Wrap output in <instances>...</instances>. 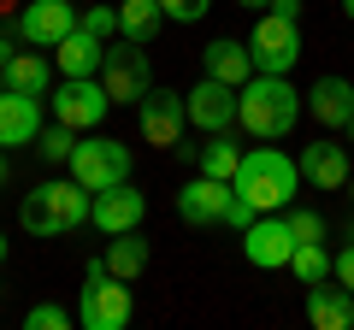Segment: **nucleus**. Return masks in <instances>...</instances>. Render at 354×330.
<instances>
[{
	"instance_id": "obj_26",
	"label": "nucleus",
	"mask_w": 354,
	"mask_h": 330,
	"mask_svg": "<svg viewBox=\"0 0 354 330\" xmlns=\"http://www.w3.org/2000/svg\"><path fill=\"white\" fill-rule=\"evenodd\" d=\"M71 148H77V130L59 124V118H53V124L36 136V153H41L48 165H71Z\"/></svg>"
},
{
	"instance_id": "obj_40",
	"label": "nucleus",
	"mask_w": 354,
	"mask_h": 330,
	"mask_svg": "<svg viewBox=\"0 0 354 330\" xmlns=\"http://www.w3.org/2000/svg\"><path fill=\"white\" fill-rule=\"evenodd\" d=\"M0 89H6V71H0Z\"/></svg>"
},
{
	"instance_id": "obj_22",
	"label": "nucleus",
	"mask_w": 354,
	"mask_h": 330,
	"mask_svg": "<svg viewBox=\"0 0 354 330\" xmlns=\"http://www.w3.org/2000/svg\"><path fill=\"white\" fill-rule=\"evenodd\" d=\"M160 24H165L160 0H118V36L124 41H142V48H148V41L160 36Z\"/></svg>"
},
{
	"instance_id": "obj_41",
	"label": "nucleus",
	"mask_w": 354,
	"mask_h": 330,
	"mask_svg": "<svg viewBox=\"0 0 354 330\" xmlns=\"http://www.w3.org/2000/svg\"><path fill=\"white\" fill-rule=\"evenodd\" d=\"M348 242H354V224H348Z\"/></svg>"
},
{
	"instance_id": "obj_1",
	"label": "nucleus",
	"mask_w": 354,
	"mask_h": 330,
	"mask_svg": "<svg viewBox=\"0 0 354 330\" xmlns=\"http://www.w3.org/2000/svg\"><path fill=\"white\" fill-rule=\"evenodd\" d=\"M301 106H307V95H295L290 77L260 71V77H248L236 89V124L248 130L254 142H283L295 130V118H301Z\"/></svg>"
},
{
	"instance_id": "obj_12",
	"label": "nucleus",
	"mask_w": 354,
	"mask_h": 330,
	"mask_svg": "<svg viewBox=\"0 0 354 330\" xmlns=\"http://www.w3.org/2000/svg\"><path fill=\"white\" fill-rule=\"evenodd\" d=\"M142 213H148V195H142L136 183H113V189L95 195V206H88V224L101 230V236H124V230L142 224Z\"/></svg>"
},
{
	"instance_id": "obj_20",
	"label": "nucleus",
	"mask_w": 354,
	"mask_h": 330,
	"mask_svg": "<svg viewBox=\"0 0 354 330\" xmlns=\"http://www.w3.org/2000/svg\"><path fill=\"white\" fill-rule=\"evenodd\" d=\"M53 53H59V77H101L106 41H101V36H88V30L77 24V30H71V36H65Z\"/></svg>"
},
{
	"instance_id": "obj_16",
	"label": "nucleus",
	"mask_w": 354,
	"mask_h": 330,
	"mask_svg": "<svg viewBox=\"0 0 354 330\" xmlns=\"http://www.w3.org/2000/svg\"><path fill=\"white\" fill-rule=\"evenodd\" d=\"M41 136V101L18 89H0V148H24Z\"/></svg>"
},
{
	"instance_id": "obj_18",
	"label": "nucleus",
	"mask_w": 354,
	"mask_h": 330,
	"mask_svg": "<svg viewBox=\"0 0 354 330\" xmlns=\"http://www.w3.org/2000/svg\"><path fill=\"white\" fill-rule=\"evenodd\" d=\"M307 113H313L325 130H348V118H354V83H348V77H319L313 89H307Z\"/></svg>"
},
{
	"instance_id": "obj_35",
	"label": "nucleus",
	"mask_w": 354,
	"mask_h": 330,
	"mask_svg": "<svg viewBox=\"0 0 354 330\" xmlns=\"http://www.w3.org/2000/svg\"><path fill=\"white\" fill-rule=\"evenodd\" d=\"M0 189H6V159H0Z\"/></svg>"
},
{
	"instance_id": "obj_32",
	"label": "nucleus",
	"mask_w": 354,
	"mask_h": 330,
	"mask_svg": "<svg viewBox=\"0 0 354 330\" xmlns=\"http://www.w3.org/2000/svg\"><path fill=\"white\" fill-rule=\"evenodd\" d=\"M254 218H260V213H254V206H248V201H242V195H236V201H230V206H225V224H230V230H248V224H254Z\"/></svg>"
},
{
	"instance_id": "obj_27",
	"label": "nucleus",
	"mask_w": 354,
	"mask_h": 330,
	"mask_svg": "<svg viewBox=\"0 0 354 330\" xmlns=\"http://www.w3.org/2000/svg\"><path fill=\"white\" fill-rule=\"evenodd\" d=\"M65 324H71V313H65L59 301H41V307L24 313V330H65Z\"/></svg>"
},
{
	"instance_id": "obj_34",
	"label": "nucleus",
	"mask_w": 354,
	"mask_h": 330,
	"mask_svg": "<svg viewBox=\"0 0 354 330\" xmlns=\"http://www.w3.org/2000/svg\"><path fill=\"white\" fill-rule=\"evenodd\" d=\"M236 6H272V0H236Z\"/></svg>"
},
{
	"instance_id": "obj_23",
	"label": "nucleus",
	"mask_w": 354,
	"mask_h": 330,
	"mask_svg": "<svg viewBox=\"0 0 354 330\" xmlns=\"http://www.w3.org/2000/svg\"><path fill=\"white\" fill-rule=\"evenodd\" d=\"M177 153H183V159H195V165L207 171V177H225V183L236 177V165H242V148L225 136V130H218V136L207 142V148H177Z\"/></svg>"
},
{
	"instance_id": "obj_38",
	"label": "nucleus",
	"mask_w": 354,
	"mask_h": 330,
	"mask_svg": "<svg viewBox=\"0 0 354 330\" xmlns=\"http://www.w3.org/2000/svg\"><path fill=\"white\" fill-rule=\"evenodd\" d=\"M0 260H6V236H0Z\"/></svg>"
},
{
	"instance_id": "obj_5",
	"label": "nucleus",
	"mask_w": 354,
	"mask_h": 330,
	"mask_svg": "<svg viewBox=\"0 0 354 330\" xmlns=\"http://www.w3.org/2000/svg\"><path fill=\"white\" fill-rule=\"evenodd\" d=\"M248 53H254V71L290 77L295 59H301V18H295V12H278V6H266L260 24H254V36H248Z\"/></svg>"
},
{
	"instance_id": "obj_19",
	"label": "nucleus",
	"mask_w": 354,
	"mask_h": 330,
	"mask_svg": "<svg viewBox=\"0 0 354 330\" xmlns=\"http://www.w3.org/2000/svg\"><path fill=\"white\" fill-rule=\"evenodd\" d=\"M201 71L207 77H218V83H248L254 77V53L242 48V41H230V36H218V41H207V53H201Z\"/></svg>"
},
{
	"instance_id": "obj_2",
	"label": "nucleus",
	"mask_w": 354,
	"mask_h": 330,
	"mask_svg": "<svg viewBox=\"0 0 354 330\" xmlns=\"http://www.w3.org/2000/svg\"><path fill=\"white\" fill-rule=\"evenodd\" d=\"M236 195L254 206V213H283L295 201V183H301V165L290 159L283 148H248L236 165Z\"/></svg>"
},
{
	"instance_id": "obj_11",
	"label": "nucleus",
	"mask_w": 354,
	"mask_h": 330,
	"mask_svg": "<svg viewBox=\"0 0 354 330\" xmlns=\"http://www.w3.org/2000/svg\"><path fill=\"white\" fill-rule=\"evenodd\" d=\"M242 254H248V266H260V271L290 266V254H295V230H290V218L260 213L248 230H242Z\"/></svg>"
},
{
	"instance_id": "obj_15",
	"label": "nucleus",
	"mask_w": 354,
	"mask_h": 330,
	"mask_svg": "<svg viewBox=\"0 0 354 330\" xmlns=\"http://www.w3.org/2000/svg\"><path fill=\"white\" fill-rule=\"evenodd\" d=\"M295 165H301V177L313 183V189H348V177H354V159H348V148H342L337 136L307 142Z\"/></svg>"
},
{
	"instance_id": "obj_21",
	"label": "nucleus",
	"mask_w": 354,
	"mask_h": 330,
	"mask_svg": "<svg viewBox=\"0 0 354 330\" xmlns=\"http://www.w3.org/2000/svg\"><path fill=\"white\" fill-rule=\"evenodd\" d=\"M6 89L48 101V95H53V65L41 59V53H12V59H6Z\"/></svg>"
},
{
	"instance_id": "obj_36",
	"label": "nucleus",
	"mask_w": 354,
	"mask_h": 330,
	"mask_svg": "<svg viewBox=\"0 0 354 330\" xmlns=\"http://www.w3.org/2000/svg\"><path fill=\"white\" fill-rule=\"evenodd\" d=\"M342 12H348V18H354V0H342Z\"/></svg>"
},
{
	"instance_id": "obj_7",
	"label": "nucleus",
	"mask_w": 354,
	"mask_h": 330,
	"mask_svg": "<svg viewBox=\"0 0 354 330\" xmlns=\"http://www.w3.org/2000/svg\"><path fill=\"white\" fill-rule=\"evenodd\" d=\"M101 83H106V95H113V106H136L142 95L153 89V71H148V53H142V41H106Z\"/></svg>"
},
{
	"instance_id": "obj_9",
	"label": "nucleus",
	"mask_w": 354,
	"mask_h": 330,
	"mask_svg": "<svg viewBox=\"0 0 354 330\" xmlns=\"http://www.w3.org/2000/svg\"><path fill=\"white\" fill-rule=\"evenodd\" d=\"M136 118H142V136H148L153 148H177V142H183V124H189V101L177 89H160V83H153L136 101Z\"/></svg>"
},
{
	"instance_id": "obj_28",
	"label": "nucleus",
	"mask_w": 354,
	"mask_h": 330,
	"mask_svg": "<svg viewBox=\"0 0 354 330\" xmlns=\"http://www.w3.org/2000/svg\"><path fill=\"white\" fill-rule=\"evenodd\" d=\"M77 24H83L88 36H101V41H113V36H118V6H88V12L77 18Z\"/></svg>"
},
{
	"instance_id": "obj_3",
	"label": "nucleus",
	"mask_w": 354,
	"mask_h": 330,
	"mask_svg": "<svg viewBox=\"0 0 354 330\" xmlns=\"http://www.w3.org/2000/svg\"><path fill=\"white\" fill-rule=\"evenodd\" d=\"M88 206H95V195L77 177L36 183V189L18 201V224H24L30 236H71L77 224H88Z\"/></svg>"
},
{
	"instance_id": "obj_4",
	"label": "nucleus",
	"mask_w": 354,
	"mask_h": 330,
	"mask_svg": "<svg viewBox=\"0 0 354 330\" xmlns=\"http://www.w3.org/2000/svg\"><path fill=\"white\" fill-rule=\"evenodd\" d=\"M77 324H83V330H124V324H130V283L106 271V254H95V260L83 266Z\"/></svg>"
},
{
	"instance_id": "obj_30",
	"label": "nucleus",
	"mask_w": 354,
	"mask_h": 330,
	"mask_svg": "<svg viewBox=\"0 0 354 330\" xmlns=\"http://www.w3.org/2000/svg\"><path fill=\"white\" fill-rule=\"evenodd\" d=\"M160 6H165L171 24H201V18L213 12V0H160Z\"/></svg>"
},
{
	"instance_id": "obj_29",
	"label": "nucleus",
	"mask_w": 354,
	"mask_h": 330,
	"mask_svg": "<svg viewBox=\"0 0 354 330\" xmlns=\"http://www.w3.org/2000/svg\"><path fill=\"white\" fill-rule=\"evenodd\" d=\"M283 218H290L295 242H325V218H319L313 206H295V213H283Z\"/></svg>"
},
{
	"instance_id": "obj_31",
	"label": "nucleus",
	"mask_w": 354,
	"mask_h": 330,
	"mask_svg": "<svg viewBox=\"0 0 354 330\" xmlns=\"http://www.w3.org/2000/svg\"><path fill=\"white\" fill-rule=\"evenodd\" d=\"M330 278H337L342 289L354 295V242H348V248H342V254H330Z\"/></svg>"
},
{
	"instance_id": "obj_24",
	"label": "nucleus",
	"mask_w": 354,
	"mask_h": 330,
	"mask_svg": "<svg viewBox=\"0 0 354 330\" xmlns=\"http://www.w3.org/2000/svg\"><path fill=\"white\" fill-rule=\"evenodd\" d=\"M106 271H113V278H124V283H136L142 271H148V242H142L136 230L113 236V242H106Z\"/></svg>"
},
{
	"instance_id": "obj_37",
	"label": "nucleus",
	"mask_w": 354,
	"mask_h": 330,
	"mask_svg": "<svg viewBox=\"0 0 354 330\" xmlns=\"http://www.w3.org/2000/svg\"><path fill=\"white\" fill-rule=\"evenodd\" d=\"M342 136H348V142H354V118H348V130H342Z\"/></svg>"
},
{
	"instance_id": "obj_10",
	"label": "nucleus",
	"mask_w": 354,
	"mask_h": 330,
	"mask_svg": "<svg viewBox=\"0 0 354 330\" xmlns=\"http://www.w3.org/2000/svg\"><path fill=\"white\" fill-rule=\"evenodd\" d=\"M236 201V183H225V177H189L183 189H177V218L183 224H195V230H207V224H225V206Z\"/></svg>"
},
{
	"instance_id": "obj_8",
	"label": "nucleus",
	"mask_w": 354,
	"mask_h": 330,
	"mask_svg": "<svg viewBox=\"0 0 354 330\" xmlns=\"http://www.w3.org/2000/svg\"><path fill=\"white\" fill-rule=\"evenodd\" d=\"M113 113V95H106L101 77H59V95H53V118L71 130H95Z\"/></svg>"
},
{
	"instance_id": "obj_39",
	"label": "nucleus",
	"mask_w": 354,
	"mask_h": 330,
	"mask_svg": "<svg viewBox=\"0 0 354 330\" xmlns=\"http://www.w3.org/2000/svg\"><path fill=\"white\" fill-rule=\"evenodd\" d=\"M348 201H354V177H348Z\"/></svg>"
},
{
	"instance_id": "obj_33",
	"label": "nucleus",
	"mask_w": 354,
	"mask_h": 330,
	"mask_svg": "<svg viewBox=\"0 0 354 330\" xmlns=\"http://www.w3.org/2000/svg\"><path fill=\"white\" fill-rule=\"evenodd\" d=\"M12 36H18V30H12ZM12 36H0V71H6V59L18 53V48H12Z\"/></svg>"
},
{
	"instance_id": "obj_14",
	"label": "nucleus",
	"mask_w": 354,
	"mask_h": 330,
	"mask_svg": "<svg viewBox=\"0 0 354 330\" xmlns=\"http://www.w3.org/2000/svg\"><path fill=\"white\" fill-rule=\"evenodd\" d=\"M71 30H77V6H65V0H30L18 12V41H30V48H59Z\"/></svg>"
},
{
	"instance_id": "obj_25",
	"label": "nucleus",
	"mask_w": 354,
	"mask_h": 330,
	"mask_svg": "<svg viewBox=\"0 0 354 330\" xmlns=\"http://www.w3.org/2000/svg\"><path fill=\"white\" fill-rule=\"evenodd\" d=\"M290 271L313 289V283L330 278V254H325V242H295V254H290Z\"/></svg>"
},
{
	"instance_id": "obj_17",
	"label": "nucleus",
	"mask_w": 354,
	"mask_h": 330,
	"mask_svg": "<svg viewBox=\"0 0 354 330\" xmlns=\"http://www.w3.org/2000/svg\"><path fill=\"white\" fill-rule=\"evenodd\" d=\"M307 324L313 330H354V295L342 289L337 278L313 283V289H307Z\"/></svg>"
},
{
	"instance_id": "obj_6",
	"label": "nucleus",
	"mask_w": 354,
	"mask_h": 330,
	"mask_svg": "<svg viewBox=\"0 0 354 330\" xmlns=\"http://www.w3.org/2000/svg\"><path fill=\"white\" fill-rule=\"evenodd\" d=\"M71 177L83 183L88 195H101L113 189V183H130V148L113 136H88L71 148Z\"/></svg>"
},
{
	"instance_id": "obj_13",
	"label": "nucleus",
	"mask_w": 354,
	"mask_h": 330,
	"mask_svg": "<svg viewBox=\"0 0 354 330\" xmlns=\"http://www.w3.org/2000/svg\"><path fill=\"white\" fill-rule=\"evenodd\" d=\"M183 101H189V124L207 130V136H218V130L236 124V83H218V77L201 71V83H195Z\"/></svg>"
}]
</instances>
